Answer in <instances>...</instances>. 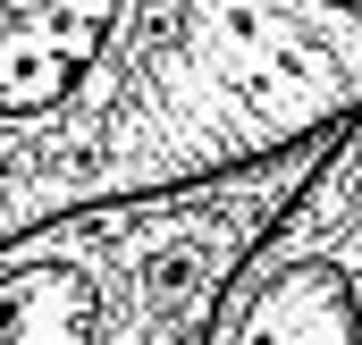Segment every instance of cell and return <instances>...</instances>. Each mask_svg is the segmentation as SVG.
<instances>
[{"label": "cell", "instance_id": "obj_1", "mask_svg": "<svg viewBox=\"0 0 362 345\" xmlns=\"http://www.w3.org/2000/svg\"><path fill=\"white\" fill-rule=\"evenodd\" d=\"M354 110V0H0V236L245 169Z\"/></svg>", "mask_w": 362, "mask_h": 345}, {"label": "cell", "instance_id": "obj_2", "mask_svg": "<svg viewBox=\"0 0 362 345\" xmlns=\"http://www.w3.org/2000/svg\"><path fill=\"white\" fill-rule=\"evenodd\" d=\"M329 135L245 169L76 202L0 236V345H202L236 253L262 236Z\"/></svg>", "mask_w": 362, "mask_h": 345}, {"label": "cell", "instance_id": "obj_3", "mask_svg": "<svg viewBox=\"0 0 362 345\" xmlns=\"http://www.w3.org/2000/svg\"><path fill=\"white\" fill-rule=\"evenodd\" d=\"M202 345H362V110L236 253Z\"/></svg>", "mask_w": 362, "mask_h": 345}, {"label": "cell", "instance_id": "obj_4", "mask_svg": "<svg viewBox=\"0 0 362 345\" xmlns=\"http://www.w3.org/2000/svg\"><path fill=\"white\" fill-rule=\"evenodd\" d=\"M354 8H362V0H354Z\"/></svg>", "mask_w": 362, "mask_h": 345}]
</instances>
